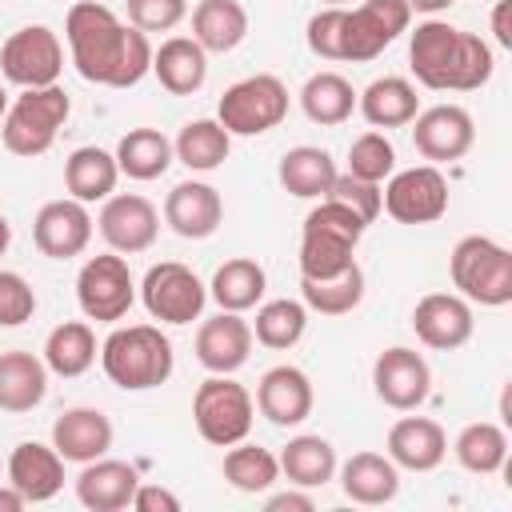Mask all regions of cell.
Segmentation results:
<instances>
[{
	"label": "cell",
	"instance_id": "obj_1",
	"mask_svg": "<svg viewBox=\"0 0 512 512\" xmlns=\"http://www.w3.org/2000/svg\"><path fill=\"white\" fill-rule=\"evenodd\" d=\"M64 40L76 72L100 88H132L152 72L148 32L124 24L108 4L76 0L64 16Z\"/></svg>",
	"mask_w": 512,
	"mask_h": 512
},
{
	"label": "cell",
	"instance_id": "obj_2",
	"mask_svg": "<svg viewBox=\"0 0 512 512\" xmlns=\"http://www.w3.org/2000/svg\"><path fill=\"white\" fill-rule=\"evenodd\" d=\"M408 68L432 92H476L492 80V44L448 20H420L408 32Z\"/></svg>",
	"mask_w": 512,
	"mask_h": 512
},
{
	"label": "cell",
	"instance_id": "obj_3",
	"mask_svg": "<svg viewBox=\"0 0 512 512\" xmlns=\"http://www.w3.org/2000/svg\"><path fill=\"white\" fill-rule=\"evenodd\" d=\"M100 368L124 392H148L172 376L176 352L156 324H124L100 344Z\"/></svg>",
	"mask_w": 512,
	"mask_h": 512
},
{
	"label": "cell",
	"instance_id": "obj_4",
	"mask_svg": "<svg viewBox=\"0 0 512 512\" xmlns=\"http://www.w3.org/2000/svg\"><path fill=\"white\" fill-rule=\"evenodd\" d=\"M364 232H368V224L352 208L324 196L304 216V228H300V276L324 280V276L344 272L356 260V244L364 240Z\"/></svg>",
	"mask_w": 512,
	"mask_h": 512
},
{
	"label": "cell",
	"instance_id": "obj_5",
	"mask_svg": "<svg viewBox=\"0 0 512 512\" xmlns=\"http://www.w3.org/2000/svg\"><path fill=\"white\" fill-rule=\"evenodd\" d=\"M68 112H72V100L60 84L20 88V96L8 104V112L0 120V140L12 156L36 160L56 144V132L64 128Z\"/></svg>",
	"mask_w": 512,
	"mask_h": 512
},
{
	"label": "cell",
	"instance_id": "obj_6",
	"mask_svg": "<svg viewBox=\"0 0 512 512\" xmlns=\"http://www.w3.org/2000/svg\"><path fill=\"white\" fill-rule=\"evenodd\" d=\"M448 276L468 304L504 308L512 300V252L492 236H460L448 256Z\"/></svg>",
	"mask_w": 512,
	"mask_h": 512
},
{
	"label": "cell",
	"instance_id": "obj_7",
	"mask_svg": "<svg viewBox=\"0 0 512 512\" xmlns=\"http://www.w3.org/2000/svg\"><path fill=\"white\" fill-rule=\"evenodd\" d=\"M288 116V84L272 72L244 76L224 88L216 104V120L228 136H264Z\"/></svg>",
	"mask_w": 512,
	"mask_h": 512
},
{
	"label": "cell",
	"instance_id": "obj_8",
	"mask_svg": "<svg viewBox=\"0 0 512 512\" xmlns=\"http://www.w3.org/2000/svg\"><path fill=\"white\" fill-rule=\"evenodd\" d=\"M192 420L208 444L228 448L236 440H248L252 420H256V400L240 380L212 372L208 380H200L192 396Z\"/></svg>",
	"mask_w": 512,
	"mask_h": 512
},
{
	"label": "cell",
	"instance_id": "obj_9",
	"mask_svg": "<svg viewBox=\"0 0 512 512\" xmlns=\"http://www.w3.org/2000/svg\"><path fill=\"white\" fill-rule=\"evenodd\" d=\"M76 304L96 324L124 320L128 308L136 304V280H132L128 260L112 248L100 252V256H88L76 272Z\"/></svg>",
	"mask_w": 512,
	"mask_h": 512
},
{
	"label": "cell",
	"instance_id": "obj_10",
	"mask_svg": "<svg viewBox=\"0 0 512 512\" xmlns=\"http://www.w3.org/2000/svg\"><path fill=\"white\" fill-rule=\"evenodd\" d=\"M140 304L160 324H192L204 316L208 284L180 260H160L140 280Z\"/></svg>",
	"mask_w": 512,
	"mask_h": 512
},
{
	"label": "cell",
	"instance_id": "obj_11",
	"mask_svg": "<svg viewBox=\"0 0 512 512\" xmlns=\"http://www.w3.org/2000/svg\"><path fill=\"white\" fill-rule=\"evenodd\" d=\"M64 72V44L48 24H24L0 44V76L16 88H48Z\"/></svg>",
	"mask_w": 512,
	"mask_h": 512
},
{
	"label": "cell",
	"instance_id": "obj_12",
	"mask_svg": "<svg viewBox=\"0 0 512 512\" xmlns=\"http://www.w3.org/2000/svg\"><path fill=\"white\" fill-rule=\"evenodd\" d=\"M380 212L396 224H436L448 212V180L440 164H412L388 176L380 188Z\"/></svg>",
	"mask_w": 512,
	"mask_h": 512
},
{
	"label": "cell",
	"instance_id": "obj_13",
	"mask_svg": "<svg viewBox=\"0 0 512 512\" xmlns=\"http://www.w3.org/2000/svg\"><path fill=\"white\" fill-rule=\"evenodd\" d=\"M408 24L412 12L404 0H364L356 8H344V60H376L388 44L408 32Z\"/></svg>",
	"mask_w": 512,
	"mask_h": 512
},
{
	"label": "cell",
	"instance_id": "obj_14",
	"mask_svg": "<svg viewBox=\"0 0 512 512\" xmlns=\"http://www.w3.org/2000/svg\"><path fill=\"white\" fill-rule=\"evenodd\" d=\"M96 228L104 236V244L120 256H136L148 252L160 236V212L148 196L140 192H112L108 200H100V216Z\"/></svg>",
	"mask_w": 512,
	"mask_h": 512
},
{
	"label": "cell",
	"instance_id": "obj_15",
	"mask_svg": "<svg viewBox=\"0 0 512 512\" xmlns=\"http://www.w3.org/2000/svg\"><path fill=\"white\" fill-rule=\"evenodd\" d=\"M476 144V120L460 104H432L412 116V148L428 164H452L464 160Z\"/></svg>",
	"mask_w": 512,
	"mask_h": 512
},
{
	"label": "cell",
	"instance_id": "obj_16",
	"mask_svg": "<svg viewBox=\"0 0 512 512\" xmlns=\"http://www.w3.org/2000/svg\"><path fill=\"white\" fill-rule=\"evenodd\" d=\"M372 388H376L380 404H388L396 412H416L432 392V368L416 348L392 344L372 364Z\"/></svg>",
	"mask_w": 512,
	"mask_h": 512
},
{
	"label": "cell",
	"instance_id": "obj_17",
	"mask_svg": "<svg viewBox=\"0 0 512 512\" xmlns=\"http://www.w3.org/2000/svg\"><path fill=\"white\" fill-rule=\"evenodd\" d=\"M92 228L96 224H92L88 204L60 196V200L40 204L32 220V244L48 260H72V256H84V248L92 244Z\"/></svg>",
	"mask_w": 512,
	"mask_h": 512
},
{
	"label": "cell",
	"instance_id": "obj_18",
	"mask_svg": "<svg viewBox=\"0 0 512 512\" xmlns=\"http://www.w3.org/2000/svg\"><path fill=\"white\" fill-rule=\"evenodd\" d=\"M476 316L460 292H428L412 308V332L432 352H456L472 340Z\"/></svg>",
	"mask_w": 512,
	"mask_h": 512
},
{
	"label": "cell",
	"instance_id": "obj_19",
	"mask_svg": "<svg viewBox=\"0 0 512 512\" xmlns=\"http://www.w3.org/2000/svg\"><path fill=\"white\" fill-rule=\"evenodd\" d=\"M312 404H316V392H312V380L304 368L296 364H276L260 376L256 384V412L276 424V428H296L312 416Z\"/></svg>",
	"mask_w": 512,
	"mask_h": 512
},
{
	"label": "cell",
	"instance_id": "obj_20",
	"mask_svg": "<svg viewBox=\"0 0 512 512\" xmlns=\"http://www.w3.org/2000/svg\"><path fill=\"white\" fill-rule=\"evenodd\" d=\"M196 360L208 372L232 376L248 364L252 356V324L244 320V312H216L196 328Z\"/></svg>",
	"mask_w": 512,
	"mask_h": 512
},
{
	"label": "cell",
	"instance_id": "obj_21",
	"mask_svg": "<svg viewBox=\"0 0 512 512\" xmlns=\"http://www.w3.org/2000/svg\"><path fill=\"white\" fill-rule=\"evenodd\" d=\"M224 220V200L208 180H180L164 196V224L184 240H208Z\"/></svg>",
	"mask_w": 512,
	"mask_h": 512
},
{
	"label": "cell",
	"instance_id": "obj_22",
	"mask_svg": "<svg viewBox=\"0 0 512 512\" xmlns=\"http://www.w3.org/2000/svg\"><path fill=\"white\" fill-rule=\"evenodd\" d=\"M116 440L112 420L100 408H68L52 420V448L64 456V464H88L108 456Z\"/></svg>",
	"mask_w": 512,
	"mask_h": 512
},
{
	"label": "cell",
	"instance_id": "obj_23",
	"mask_svg": "<svg viewBox=\"0 0 512 512\" xmlns=\"http://www.w3.org/2000/svg\"><path fill=\"white\" fill-rule=\"evenodd\" d=\"M136 484H140L136 464L100 456V460L80 464V476H76V500H80L88 512H120V508H132V492H136Z\"/></svg>",
	"mask_w": 512,
	"mask_h": 512
},
{
	"label": "cell",
	"instance_id": "obj_24",
	"mask_svg": "<svg viewBox=\"0 0 512 512\" xmlns=\"http://www.w3.org/2000/svg\"><path fill=\"white\" fill-rule=\"evenodd\" d=\"M8 484L20 488L28 504H44L64 488V456L52 444L20 440L8 456Z\"/></svg>",
	"mask_w": 512,
	"mask_h": 512
},
{
	"label": "cell",
	"instance_id": "obj_25",
	"mask_svg": "<svg viewBox=\"0 0 512 512\" xmlns=\"http://www.w3.org/2000/svg\"><path fill=\"white\" fill-rule=\"evenodd\" d=\"M448 456V436L428 416H400L388 428V460L408 472H432Z\"/></svg>",
	"mask_w": 512,
	"mask_h": 512
},
{
	"label": "cell",
	"instance_id": "obj_26",
	"mask_svg": "<svg viewBox=\"0 0 512 512\" xmlns=\"http://www.w3.org/2000/svg\"><path fill=\"white\" fill-rule=\"evenodd\" d=\"M340 492L352 500V504H388L396 500L400 492V468L388 460V452H352L340 468Z\"/></svg>",
	"mask_w": 512,
	"mask_h": 512
},
{
	"label": "cell",
	"instance_id": "obj_27",
	"mask_svg": "<svg viewBox=\"0 0 512 512\" xmlns=\"http://www.w3.org/2000/svg\"><path fill=\"white\" fill-rule=\"evenodd\" d=\"M152 76L172 96H196L208 80V52L192 36H168L152 48Z\"/></svg>",
	"mask_w": 512,
	"mask_h": 512
},
{
	"label": "cell",
	"instance_id": "obj_28",
	"mask_svg": "<svg viewBox=\"0 0 512 512\" xmlns=\"http://www.w3.org/2000/svg\"><path fill=\"white\" fill-rule=\"evenodd\" d=\"M48 396V364L24 348L0 352V412H32Z\"/></svg>",
	"mask_w": 512,
	"mask_h": 512
},
{
	"label": "cell",
	"instance_id": "obj_29",
	"mask_svg": "<svg viewBox=\"0 0 512 512\" xmlns=\"http://www.w3.org/2000/svg\"><path fill=\"white\" fill-rule=\"evenodd\" d=\"M276 180L288 196L296 200H324L332 180H336V160L328 148H316V144H296L280 156L276 164Z\"/></svg>",
	"mask_w": 512,
	"mask_h": 512
},
{
	"label": "cell",
	"instance_id": "obj_30",
	"mask_svg": "<svg viewBox=\"0 0 512 512\" xmlns=\"http://www.w3.org/2000/svg\"><path fill=\"white\" fill-rule=\"evenodd\" d=\"M276 460H280V476H284L288 484H296V488H324V484L336 480V468H340L332 440H324V436H316V432L292 436V440L280 448Z\"/></svg>",
	"mask_w": 512,
	"mask_h": 512
},
{
	"label": "cell",
	"instance_id": "obj_31",
	"mask_svg": "<svg viewBox=\"0 0 512 512\" xmlns=\"http://www.w3.org/2000/svg\"><path fill=\"white\" fill-rule=\"evenodd\" d=\"M356 112L372 128H404L420 112L416 84L404 76H376L364 92H356Z\"/></svg>",
	"mask_w": 512,
	"mask_h": 512
},
{
	"label": "cell",
	"instance_id": "obj_32",
	"mask_svg": "<svg viewBox=\"0 0 512 512\" xmlns=\"http://www.w3.org/2000/svg\"><path fill=\"white\" fill-rule=\"evenodd\" d=\"M116 180H120V168H116V156L108 148H96V144H84L76 148L68 160H64V188L72 200L80 204H100L116 192Z\"/></svg>",
	"mask_w": 512,
	"mask_h": 512
},
{
	"label": "cell",
	"instance_id": "obj_33",
	"mask_svg": "<svg viewBox=\"0 0 512 512\" xmlns=\"http://www.w3.org/2000/svg\"><path fill=\"white\" fill-rule=\"evenodd\" d=\"M100 348H96V332L88 320H64L56 324L48 336H44V348H40V360L48 364L52 376H84L92 364H96Z\"/></svg>",
	"mask_w": 512,
	"mask_h": 512
},
{
	"label": "cell",
	"instance_id": "obj_34",
	"mask_svg": "<svg viewBox=\"0 0 512 512\" xmlns=\"http://www.w3.org/2000/svg\"><path fill=\"white\" fill-rule=\"evenodd\" d=\"M264 288H268L264 264H256L252 256H232L212 272L208 296L216 300L220 312H248L264 300Z\"/></svg>",
	"mask_w": 512,
	"mask_h": 512
},
{
	"label": "cell",
	"instance_id": "obj_35",
	"mask_svg": "<svg viewBox=\"0 0 512 512\" xmlns=\"http://www.w3.org/2000/svg\"><path fill=\"white\" fill-rule=\"evenodd\" d=\"M116 168L120 176L128 180H160L168 168H172V140L160 132V128H128L116 144Z\"/></svg>",
	"mask_w": 512,
	"mask_h": 512
},
{
	"label": "cell",
	"instance_id": "obj_36",
	"mask_svg": "<svg viewBox=\"0 0 512 512\" xmlns=\"http://www.w3.org/2000/svg\"><path fill=\"white\" fill-rule=\"evenodd\" d=\"M248 36V12L240 0H200L192 8V40L204 52H232Z\"/></svg>",
	"mask_w": 512,
	"mask_h": 512
},
{
	"label": "cell",
	"instance_id": "obj_37",
	"mask_svg": "<svg viewBox=\"0 0 512 512\" xmlns=\"http://www.w3.org/2000/svg\"><path fill=\"white\" fill-rule=\"evenodd\" d=\"M452 456H456V464H460L464 472H472V476H492V472H500L504 460H508V432H504L500 424H492V420H472V424H464V428L456 432Z\"/></svg>",
	"mask_w": 512,
	"mask_h": 512
},
{
	"label": "cell",
	"instance_id": "obj_38",
	"mask_svg": "<svg viewBox=\"0 0 512 512\" xmlns=\"http://www.w3.org/2000/svg\"><path fill=\"white\" fill-rule=\"evenodd\" d=\"M300 108L312 124L336 128L356 112V88L340 72H312L300 88Z\"/></svg>",
	"mask_w": 512,
	"mask_h": 512
},
{
	"label": "cell",
	"instance_id": "obj_39",
	"mask_svg": "<svg viewBox=\"0 0 512 512\" xmlns=\"http://www.w3.org/2000/svg\"><path fill=\"white\" fill-rule=\"evenodd\" d=\"M228 152H232V136L224 132L220 120H208V116L188 120L172 140V156L192 172H216L228 160Z\"/></svg>",
	"mask_w": 512,
	"mask_h": 512
},
{
	"label": "cell",
	"instance_id": "obj_40",
	"mask_svg": "<svg viewBox=\"0 0 512 512\" xmlns=\"http://www.w3.org/2000/svg\"><path fill=\"white\" fill-rule=\"evenodd\" d=\"M300 300L308 312H320V316H348L360 308L364 300V268L352 260L344 272L336 276H324V280H304L300 276Z\"/></svg>",
	"mask_w": 512,
	"mask_h": 512
},
{
	"label": "cell",
	"instance_id": "obj_41",
	"mask_svg": "<svg viewBox=\"0 0 512 512\" xmlns=\"http://www.w3.org/2000/svg\"><path fill=\"white\" fill-rule=\"evenodd\" d=\"M308 332V308L304 300H292V296H280V300H264L256 308V320H252V340L272 348V352H288L304 340Z\"/></svg>",
	"mask_w": 512,
	"mask_h": 512
},
{
	"label": "cell",
	"instance_id": "obj_42",
	"mask_svg": "<svg viewBox=\"0 0 512 512\" xmlns=\"http://www.w3.org/2000/svg\"><path fill=\"white\" fill-rule=\"evenodd\" d=\"M220 472H224V480H228L236 492L256 496V492H268V488L280 480V460H276V452H268V448H260V444L236 440V444H228Z\"/></svg>",
	"mask_w": 512,
	"mask_h": 512
},
{
	"label": "cell",
	"instance_id": "obj_43",
	"mask_svg": "<svg viewBox=\"0 0 512 512\" xmlns=\"http://www.w3.org/2000/svg\"><path fill=\"white\" fill-rule=\"evenodd\" d=\"M348 172L360 176V180L384 184V180L396 172V148H392V140H388L380 128L360 132V136L348 144Z\"/></svg>",
	"mask_w": 512,
	"mask_h": 512
},
{
	"label": "cell",
	"instance_id": "obj_44",
	"mask_svg": "<svg viewBox=\"0 0 512 512\" xmlns=\"http://www.w3.org/2000/svg\"><path fill=\"white\" fill-rule=\"evenodd\" d=\"M304 44L320 60H344V8L332 4V8L312 12L304 24Z\"/></svg>",
	"mask_w": 512,
	"mask_h": 512
},
{
	"label": "cell",
	"instance_id": "obj_45",
	"mask_svg": "<svg viewBox=\"0 0 512 512\" xmlns=\"http://www.w3.org/2000/svg\"><path fill=\"white\" fill-rule=\"evenodd\" d=\"M36 316V288L12 272V268H0V328H20Z\"/></svg>",
	"mask_w": 512,
	"mask_h": 512
},
{
	"label": "cell",
	"instance_id": "obj_46",
	"mask_svg": "<svg viewBox=\"0 0 512 512\" xmlns=\"http://www.w3.org/2000/svg\"><path fill=\"white\" fill-rule=\"evenodd\" d=\"M328 196H332V200H340L344 208H352L364 224H372V220L380 216V184L360 180V176H352V172H336V180H332Z\"/></svg>",
	"mask_w": 512,
	"mask_h": 512
},
{
	"label": "cell",
	"instance_id": "obj_47",
	"mask_svg": "<svg viewBox=\"0 0 512 512\" xmlns=\"http://www.w3.org/2000/svg\"><path fill=\"white\" fill-rule=\"evenodd\" d=\"M128 24L140 32H172L188 16V0H124Z\"/></svg>",
	"mask_w": 512,
	"mask_h": 512
},
{
	"label": "cell",
	"instance_id": "obj_48",
	"mask_svg": "<svg viewBox=\"0 0 512 512\" xmlns=\"http://www.w3.org/2000/svg\"><path fill=\"white\" fill-rule=\"evenodd\" d=\"M132 508L136 512H180V496L176 492H168L164 484H136V492H132Z\"/></svg>",
	"mask_w": 512,
	"mask_h": 512
},
{
	"label": "cell",
	"instance_id": "obj_49",
	"mask_svg": "<svg viewBox=\"0 0 512 512\" xmlns=\"http://www.w3.org/2000/svg\"><path fill=\"white\" fill-rule=\"evenodd\" d=\"M264 508H268V512H312L316 500H312V488H300V492H296V484H292L288 492H272V496L264 500Z\"/></svg>",
	"mask_w": 512,
	"mask_h": 512
},
{
	"label": "cell",
	"instance_id": "obj_50",
	"mask_svg": "<svg viewBox=\"0 0 512 512\" xmlns=\"http://www.w3.org/2000/svg\"><path fill=\"white\" fill-rule=\"evenodd\" d=\"M508 8H512V0H496V8H492V36H496V44H500V48H512Z\"/></svg>",
	"mask_w": 512,
	"mask_h": 512
},
{
	"label": "cell",
	"instance_id": "obj_51",
	"mask_svg": "<svg viewBox=\"0 0 512 512\" xmlns=\"http://www.w3.org/2000/svg\"><path fill=\"white\" fill-rule=\"evenodd\" d=\"M408 12H420V16H436V12H448L456 0H404Z\"/></svg>",
	"mask_w": 512,
	"mask_h": 512
},
{
	"label": "cell",
	"instance_id": "obj_52",
	"mask_svg": "<svg viewBox=\"0 0 512 512\" xmlns=\"http://www.w3.org/2000/svg\"><path fill=\"white\" fill-rule=\"evenodd\" d=\"M28 500H24V492L20 488H12V484H4L0 488V512H20Z\"/></svg>",
	"mask_w": 512,
	"mask_h": 512
},
{
	"label": "cell",
	"instance_id": "obj_53",
	"mask_svg": "<svg viewBox=\"0 0 512 512\" xmlns=\"http://www.w3.org/2000/svg\"><path fill=\"white\" fill-rule=\"evenodd\" d=\"M8 244H12V224H8L4 216H0V256L8 252Z\"/></svg>",
	"mask_w": 512,
	"mask_h": 512
},
{
	"label": "cell",
	"instance_id": "obj_54",
	"mask_svg": "<svg viewBox=\"0 0 512 512\" xmlns=\"http://www.w3.org/2000/svg\"><path fill=\"white\" fill-rule=\"evenodd\" d=\"M8 104H12V100H8V92H4V84H0V120H4V112H8Z\"/></svg>",
	"mask_w": 512,
	"mask_h": 512
},
{
	"label": "cell",
	"instance_id": "obj_55",
	"mask_svg": "<svg viewBox=\"0 0 512 512\" xmlns=\"http://www.w3.org/2000/svg\"><path fill=\"white\" fill-rule=\"evenodd\" d=\"M320 4H324V8H332V4H340V8H344L348 0H320Z\"/></svg>",
	"mask_w": 512,
	"mask_h": 512
}]
</instances>
